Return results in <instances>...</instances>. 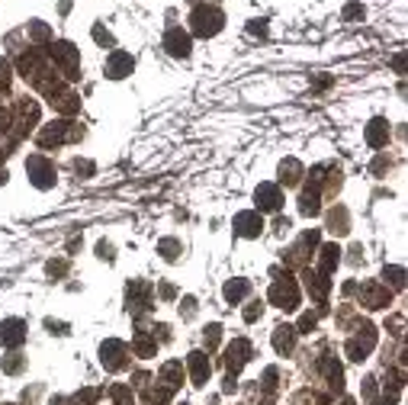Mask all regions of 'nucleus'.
<instances>
[{
  "instance_id": "obj_1",
  "label": "nucleus",
  "mask_w": 408,
  "mask_h": 405,
  "mask_svg": "<svg viewBox=\"0 0 408 405\" xmlns=\"http://www.w3.org/2000/svg\"><path fill=\"white\" fill-rule=\"evenodd\" d=\"M267 300L277 309H283V312H293V309H299V300H302V296H299V283L290 273H277V280L270 283Z\"/></svg>"
},
{
  "instance_id": "obj_2",
  "label": "nucleus",
  "mask_w": 408,
  "mask_h": 405,
  "mask_svg": "<svg viewBox=\"0 0 408 405\" xmlns=\"http://www.w3.org/2000/svg\"><path fill=\"white\" fill-rule=\"evenodd\" d=\"M222 26H225V16H222V10L209 7V4H203V7H193V13H190V29H193L200 39L219 35Z\"/></svg>"
},
{
  "instance_id": "obj_3",
  "label": "nucleus",
  "mask_w": 408,
  "mask_h": 405,
  "mask_svg": "<svg viewBox=\"0 0 408 405\" xmlns=\"http://www.w3.org/2000/svg\"><path fill=\"white\" fill-rule=\"evenodd\" d=\"M49 58L58 64V71H62L68 81H77V77H81V52H77L71 42H52Z\"/></svg>"
},
{
  "instance_id": "obj_4",
  "label": "nucleus",
  "mask_w": 408,
  "mask_h": 405,
  "mask_svg": "<svg viewBox=\"0 0 408 405\" xmlns=\"http://www.w3.org/2000/svg\"><path fill=\"white\" fill-rule=\"evenodd\" d=\"M81 139V126H74L71 119H55L49 126L39 132V145L42 148H52V145H64V142H74Z\"/></svg>"
},
{
  "instance_id": "obj_5",
  "label": "nucleus",
  "mask_w": 408,
  "mask_h": 405,
  "mask_svg": "<svg viewBox=\"0 0 408 405\" xmlns=\"http://www.w3.org/2000/svg\"><path fill=\"white\" fill-rule=\"evenodd\" d=\"M26 174H29V181H33L39 190H49V187H55L58 171H55V164H52L45 154H29V158H26Z\"/></svg>"
},
{
  "instance_id": "obj_6",
  "label": "nucleus",
  "mask_w": 408,
  "mask_h": 405,
  "mask_svg": "<svg viewBox=\"0 0 408 405\" xmlns=\"http://www.w3.org/2000/svg\"><path fill=\"white\" fill-rule=\"evenodd\" d=\"M100 363H103L110 373H119L129 367V348H125L119 338H106L103 344H100Z\"/></svg>"
},
{
  "instance_id": "obj_7",
  "label": "nucleus",
  "mask_w": 408,
  "mask_h": 405,
  "mask_svg": "<svg viewBox=\"0 0 408 405\" xmlns=\"http://www.w3.org/2000/svg\"><path fill=\"white\" fill-rule=\"evenodd\" d=\"M125 302H129L132 315L148 312L152 309V287H148L145 280H132L129 287H125Z\"/></svg>"
},
{
  "instance_id": "obj_8",
  "label": "nucleus",
  "mask_w": 408,
  "mask_h": 405,
  "mask_svg": "<svg viewBox=\"0 0 408 405\" xmlns=\"http://www.w3.org/2000/svg\"><path fill=\"white\" fill-rule=\"evenodd\" d=\"M373 348H376V329H373V325H363V329H357V335L347 341L344 350H347L351 360H363Z\"/></svg>"
},
{
  "instance_id": "obj_9",
  "label": "nucleus",
  "mask_w": 408,
  "mask_h": 405,
  "mask_svg": "<svg viewBox=\"0 0 408 405\" xmlns=\"http://www.w3.org/2000/svg\"><path fill=\"white\" fill-rule=\"evenodd\" d=\"M248 360H251V341L248 338H235V341L225 348V367H229V377H238Z\"/></svg>"
},
{
  "instance_id": "obj_10",
  "label": "nucleus",
  "mask_w": 408,
  "mask_h": 405,
  "mask_svg": "<svg viewBox=\"0 0 408 405\" xmlns=\"http://www.w3.org/2000/svg\"><path fill=\"white\" fill-rule=\"evenodd\" d=\"M360 300H363L367 309H386V306H392V290L376 283V280H370V283H363V290H360Z\"/></svg>"
},
{
  "instance_id": "obj_11",
  "label": "nucleus",
  "mask_w": 408,
  "mask_h": 405,
  "mask_svg": "<svg viewBox=\"0 0 408 405\" xmlns=\"http://www.w3.org/2000/svg\"><path fill=\"white\" fill-rule=\"evenodd\" d=\"M13 116H16V135H29V129L39 122V103L29 100V97H23L20 103H16Z\"/></svg>"
},
{
  "instance_id": "obj_12",
  "label": "nucleus",
  "mask_w": 408,
  "mask_h": 405,
  "mask_svg": "<svg viewBox=\"0 0 408 405\" xmlns=\"http://www.w3.org/2000/svg\"><path fill=\"white\" fill-rule=\"evenodd\" d=\"M254 202H257V212H280L283 193H280L277 183H261V187L254 190Z\"/></svg>"
},
{
  "instance_id": "obj_13",
  "label": "nucleus",
  "mask_w": 408,
  "mask_h": 405,
  "mask_svg": "<svg viewBox=\"0 0 408 405\" xmlns=\"http://www.w3.org/2000/svg\"><path fill=\"white\" fill-rule=\"evenodd\" d=\"M164 49H167V55H174V58H187L190 55V35L183 33V26H171L164 33Z\"/></svg>"
},
{
  "instance_id": "obj_14",
  "label": "nucleus",
  "mask_w": 408,
  "mask_h": 405,
  "mask_svg": "<svg viewBox=\"0 0 408 405\" xmlns=\"http://www.w3.org/2000/svg\"><path fill=\"white\" fill-rule=\"evenodd\" d=\"M23 341H26V321L23 319L0 321V344H4V348H20Z\"/></svg>"
},
{
  "instance_id": "obj_15",
  "label": "nucleus",
  "mask_w": 408,
  "mask_h": 405,
  "mask_svg": "<svg viewBox=\"0 0 408 405\" xmlns=\"http://www.w3.org/2000/svg\"><path fill=\"white\" fill-rule=\"evenodd\" d=\"M132 68H135V58L123 49L110 52V58H106V77H110V81H119V77L132 74Z\"/></svg>"
},
{
  "instance_id": "obj_16",
  "label": "nucleus",
  "mask_w": 408,
  "mask_h": 405,
  "mask_svg": "<svg viewBox=\"0 0 408 405\" xmlns=\"http://www.w3.org/2000/svg\"><path fill=\"white\" fill-rule=\"evenodd\" d=\"M187 370H190V380H193V386H203L209 380V373H212V363H209V354L206 350H193V354L187 357Z\"/></svg>"
},
{
  "instance_id": "obj_17",
  "label": "nucleus",
  "mask_w": 408,
  "mask_h": 405,
  "mask_svg": "<svg viewBox=\"0 0 408 405\" xmlns=\"http://www.w3.org/2000/svg\"><path fill=\"white\" fill-rule=\"evenodd\" d=\"M235 232L242 238H257L264 232V216H261V212H238V216H235Z\"/></svg>"
},
{
  "instance_id": "obj_18",
  "label": "nucleus",
  "mask_w": 408,
  "mask_h": 405,
  "mask_svg": "<svg viewBox=\"0 0 408 405\" xmlns=\"http://www.w3.org/2000/svg\"><path fill=\"white\" fill-rule=\"evenodd\" d=\"M299 212H302V216H319L322 212V187L319 183H309V187L302 190V196H299Z\"/></svg>"
},
{
  "instance_id": "obj_19",
  "label": "nucleus",
  "mask_w": 408,
  "mask_h": 405,
  "mask_svg": "<svg viewBox=\"0 0 408 405\" xmlns=\"http://www.w3.org/2000/svg\"><path fill=\"white\" fill-rule=\"evenodd\" d=\"M158 380L161 386H167V389H180V383H183V363L180 360H167L161 363V370H158Z\"/></svg>"
},
{
  "instance_id": "obj_20",
  "label": "nucleus",
  "mask_w": 408,
  "mask_h": 405,
  "mask_svg": "<svg viewBox=\"0 0 408 405\" xmlns=\"http://www.w3.org/2000/svg\"><path fill=\"white\" fill-rule=\"evenodd\" d=\"M389 142V122L382 116L370 119V126H367V145L370 148H382Z\"/></svg>"
},
{
  "instance_id": "obj_21",
  "label": "nucleus",
  "mask_w": 408,
  "mask_h": 405,
  "mask_svg": "<svg viewBox=\"0 0 408 405\" xmlns=\"http://www.w3.org/2000/svg\"><path fill=\"white\" fill-rule=\"evenodd\" d=\"M273 348H277V354H293V348H296V329L293 325H280L277 331H273Z\"/></svg>"
},
{
  "instance_id": "obj_22",
  "label": "nucleus",
  "mask_w": 408,
  "mask_h": 405,
  "mask_svg": "<svg viewBox=\"0 0 408 405\" xmlns=\"http://www.w3.org/2000/svg\"><path fill=\"white\" fill-rule=\"evenodd\" d=\"M319 370L328 377V383L334 386V389L341 392V386H344V370H341V363H338V357H322L319 360Z\"/></svg>"
},
{
  "instance_id": "obj_23",
  "label": "nucleus",
  "mask_w": 408,
  "mask_h": 405,
  "mask_svg": "<svg viewBox=\"0 0 408 405\" xmlns=\"http://www.w3.org/2000/svg\"><path fill=\"white\" fill-rule=\"evenodd\" d=\"M248 293H251V283H248V280H244V277L229 280V283H225V290H222V296H225V302H232V306H235V302H242Z\"/></svg>"
},
{
  "instance_id": "obj_24",
  "label": "nucleus",
  "mask_w": 408,
  "mask_h": 405,
  "mask_svg": "<svg viewBox=\"0 0 408 405\" xmlns=\"http://www.w3.org/2000/svg\"><path fill=\"white\" fill-rule=\"evenodd\" d=\"M338 264H341V248L338 245H322V251H319V273H328V277H332Z\"/></svg>"
},
{
  "instance_id": "obj_25",
  "label": "nucleus",
  "mask_w": 408,
  "mask_h": 405,
  "mask_svg": "<svg viewBox=\"0 0 408 405\" xmlns=\"http://www.w3.org/2000/svg\"><path fill=\"white\" fill-rule=\"evenodd\" d=\"M305 280H309V293L312 296H315V300H325V296H328V290H332V280H328V273H319V270H315V273H305Z\"/></svg>"
},
{
  "instance_id": "obj_26",
  "label": "nucleus",
  "mask_w": 408,
  "mask_h": 405,
  "mask_svg": "<svg viewBox=\"0 0 408 405\" xmlns=\"http://www.w3.org/2000/svg\"><path fill=\"white\" fill-rule=\"evenodd\" d=\"M280 181H283L286 187H296V183L302 181V164H299L296 158H286L283 164H280Z\"/></svg>"
},
{
  "instance_id": "obj_27",
  "label": "nucleus",
  "mask_w": 408,
  "mask_h": 405,
  "mask_svg": "<svg viewBox=\"0 0 408 405\" xmlns=\"http://www.w3.org/2000/svg\"><path fill=\"white\" fill-rule=\"evenodd\" d=\"M52 106H55L58 113H62V116H74L77 110H81V97H74V93H58L55 100H52Z\"/></svg>"
},
{
  "instance_id": "obj_28",
  "label": "nucleus",
  "mask_w": 408,
  "mask_h": 405,
  "mask_svg": "<svg viewBox=\"0 0 408 405\" xmlns=\"http://www.w3.org/2000/svg\"><path fill=\"white\" fill-rule=\"evenodd\" d=\"M132 348H135V354H139V357H154V350H158V338H152L148 331H139Z\"/></svg>"
},
{
  "instance_id": "obj_29",
  "label": "nucleus",
  "mask_w": 408,
  "mask_h": 405,
  "mask_svg": "<svg viewBox=\"0 0 408 405\" xmlns=\"http://www.w3.org/2000/svg\"><path fill=\"white\" fill-rule=\"evenodd\" d=\"M174 392L167 389V386H152V389H145V402L148 405H167L171 402Z\"/></svg>"
},
{
  "instance_id": "obj_30",
  "label": "nucleus",
  "mask_w": 408,
  "mask_h": 405,
  "mask_svg": "<svg viewBox=\"0 0 408 405\" xmlns=\"http://www.w3.org/2000/svg\"><path fill=\"white\" fill-rule=\"evenodd\" d=\"M110 399H113L116 405H135V396H132V389H129V386H123V383L110 386Z\"/></svg>"
},
{
  "instance_id": "obj_31",
  "label": "nucleus",
  "mask_w": 408,
  "mask_h": 405,
  "mask_svg": "<svg viewBox=\"0 0 408 405\" xmlns=\"http://www.w3.org/2000/svg\"><path fill=\"white\" fill-rule=\"evenodd\" d=\"M158 254H161L164 261H177L180 241H177V238H161V241H158Z\"/></svg>"
},
{
  "instance_id": "obj_32",
  "label": "nucleus",
  "mask_w": 408,
  "mask_h": 405,
  "mask_svg": "<svg viewBox=\"0 0 408 405\" xmlns=\"http://www.w3.org/2000/svg\"><path fill=\"white\" fill-rule=\"evenodd\" d=\"M97 399H100V389H81L68 399V405H97Z\"/></svg>"
},
{
  "instance_id": "obj_33",
  "label": "nucleus",
  "mask_w": 408,
  "mask_h": 405,
  "mask_svg": "<svg viewBox=\"0 0 408 405\" xmlns=\"http://www.w3.org/2000/svg\"><path fill=\"white\" fill-rule=\"evenodd\" d=\"M203 341H206V348L212 350L215 344L222 341V325H206V329H203Z\"/></svg>"
},
{
  "instance_id": "obj_34",
  "label": "nucleus",
  "mask_w": 408,
  "mask_h": 405,
  "mask_svg": "<svg viewBox=\"0 0 408 405\" xmlns=\"http://www.w3.org/2000/svg\"><path fill=\"white\" fill-rule=\"evenodd\" d=\"M382 277H386L395 290L405 287V270H402V267H386V270H382Z\"/></svg>"
},
{
  "instance_id": "obj_35",
  "label": "nucleus",
  "mask_w": 408,
  "mask_h": 405,
  "mask_svg": "<svg viewBox=\"0 0 408 405\" xmlns=\"http://www.w3.org/2000/svg\"><path fill=\"white\" fill-rule=\"evenodd\" d=\"M94 42H97V45H103V49H106V45H110V49H113V45H116V39H113V33H110V29H103V26H100V23H97V26H94Z\"/></svg>"
},
{
  "instance_id": "obj_36",
  "label": "nucleus",
  "mask_w": 408,
  "mask_h": 405,
  "mask_svg": "<svg viewBox=\"0 0 408 405\" xmlns=\"http://www.w3.org/2000/svg\"><path fill=\"white\" fill-rule=\"evenodd\" d=\"M29 33H33V39H39V42H42V39H49V35H52V29L45 26L42 20H33V23H29Z\"/></svg>"
},
{
  "instance_id": "obj_37",
  "label": "nucleus",
  "mask_w": 408,
  "mask_h": 405,
  "mask_svg": "<svg viewBox=\"0 0 408 405\" xmlns=\"http://www.w3.org/2000/svg\"><path fill=\"white\" fill-rule=\"evenodd\" d=\"M332 232H338V235H344V232H347V212L344 210L332 212Z\"/></svg>"
},
{
  "instance_id": "obj_38",
  "label": "nucleus",
  "mask_w": 408,
  "mask_h": 405,
  "mask_svg": "<svg viewBox=\"0 0 408 405\" xmlns=\"http://www.w3.org/2000/svg\"><path fill=\"white\" fill-rule=\"evenodd\" d=\"M315 325H319V319H315V315H312V312H305L302 319H299V329H296V335H309V331L315 329Z\"/></svg>"
},
{
  "instance_id": "obj_39",
  "label": "nucleus",
  "mask_w": 408,
  "mask_h": 405,
  "mask_svg": "<svg viewBox=\"0 0 408 405\" xmlns=\"http://www.w3.org/2000/svg\"><path fill=\"white\" fill-rule=\"evenodd\" d=\"M277 377H280L277 367H267V370H264V389H267V392L277 389Z\"/></svg>"
},
{
  "instance_id": "obj_40",
  "label": "nucleus",
  "mask_w": 408,
  "mask_h": 405,
  "mask_svg": "<svg viewBox=\"0 0 408 405\" xmlns=\"http://www.w3.org/2000/svg\"><path fill=\"white\" fill-rule=\"evenodd\" d=\"M367 13V10H363V4H347L344 7V20L351 23V20H357V16H363Z\"/></svg>"
},
{
  "instance_id": "obj_41",
  "label": "nucleus",
  "mask_w": 408,
  "mask_h": 405,
  "mask_svg": "<svg viewBox=\"0 0 408 405\" xmlns=\"http://www.w3.org/2000/svg\"><path fill=\"white\" fill-rule=\"evenodd\" d=\"M23 370V357L13 354L10 360H4V373H20Z\"/></svg>"
},
{
  "instance_id": "obj_42",
  "label": "nucleus",
  "mask_w": 408,
  "mask_h": 405,
  "mask_svg": "<svg viewBox=\"0 0 408 405\" xmlns=\"http://www.w3.org/2000/svg\"><path fill=\"white\" fill-rule=\"evenodd\" d=\"M13 129V110H0V132Z\"/></svg>"
},
{
  "instance_id": "obj_43",
  "label": "nucleus",
  "mask_w": 408,
  "mask_h": 405,
  "mask_svg": "<svg viewBox=\"0 0 408 405\" xmlns=\"http://www.w3.org/2000/svg\"><path fill=\"white\" fill-rule=\"evenodd\" d=\"M0 91H10V64L0 58Z\"/></svg>"
},
{
  "instance_id": "obj_44",
  "label": "nucleus",
  "mask_w": 408,
  "mask_h": 405,
  "mask_svg": "<svg viewBox=\"0 0 408 405\" xmlns=\"http://www.w3.org/2000/svg\"><path fill=\"white\" fill-rule=\"evenodd\" d=\"M261 312H264L261 302H251V306L244 309V321H257V319H261Z\"/></svg>"
},
{
  "instance_id": "obj_45",
  "label": "nucleus",
  "mask_w": 408,
  "mask_h": 405,
  "mask_svg": "<svg viewBox=\"0 0 408 405\" xmlns=\"http://www.w3.org/2000/svg\"><path fill=\"white\" fill-rule=\"evenodd\" d=\"M193 312H196V300H193V296H187L183 306H180V315H183V319H193Z\"/></svg>"
},
{
  "instance_id": "obj_46",
  "label": "nucleus",
  "mask_w": 408,
  "mask_h": 405,
  "mask_svg": "<svg viewBox=\"0 0 408 405\" xmlns=\"http://www.w3.org/2000/svg\"><path fill=\"white\" fill-rule=\"evenodd\" d=\"M45 329H52V335H68V325H62V321H45Z\"/></svg>"
},
{
  "instance_id": "obj_47",
  "label": "nucleus",
  "mask_w": 408,
  "mask_h": 405,
  "mask_svg": "<svg viewBox=\"0 0 408 405\" xmlns=\"http://www.w3.org/2000/svg\"><path fill=\"white\" fill-rule=\"evenodd\" d=\"M97 254H100L103 261H113V245H110V241H100V245H97Z\"/></svg>"
},
{
  "instance_id": "obj_48",
  "label": "nucleus",
  "mask_w": 408,
  "mask_h": 405,
  "mask_svg": "<svg viewBox=\"0 0 408 405\" xmlns=\"http://www.w3.org/2000/svg\"><path fill=\"white\" fill-rule=\"evenodd\" d=\"M64 270H68V264H64V261H52V264H49V273H52V277H62Z\"/></svg>"
},
{
  "instance_id": "obj_49",
  "label": "nucleus",
  "mask_w": 408,
  "mask_h": 405,
  "mask_svg": "<svg viewBox=\"0 0 408 405\" xmlns=\"http://www.w3.org/2000/svg\"><path fill=\"white\" fill-rule=\"evenodd\" d=\"M74 171H77V174H94V164H90V161H81V158H77V161H74Z\"/></svg>"
},
{
  "instance_id": "obj_50",
  "label": "nucleus",
  "mask_w": 408,
  "mask_h": 405,
  "mask_svg": "<svg viewBox=\"0 0 408 405\" xmlns=\"http://www.w3.org/2000/svg\"><path fill=\"white\" fill-rule=\"evenodd\" d=\"M174 293H177V290H174L171 283H164V287H161V296H164V300H174Z\"/></svg>"
},
{
  "instance_id": "obj_51",
  "label": "nucleus",
  "mask_w": 408,
  "mask_h": 405,
  "mask_svg": "<svg viewBox=\"0 0 408 405\" xmlns=\"http://www.w3.org/2000/svg\"><path fill=\"white\" fill-rule=\"evenodd\" d=\"M395 71H399V74L405 71V55H395Z\"/></svg>"
},
{
  "instance_id": "obj_52",
  "label": "nucleus",
  "mask_w": 408,
  "mask_h": 405,
  "mask_svg": "<svg viewBox=\"0 0 408 405\" xmlns=\"http://www.w3.org/2000/svg\"><path fill=\"white\" fill-rule=\"evenodd\" d=\"M380 405H395V399H392V396H386V399H382Z\"/></svg>"
},
{
  "instance_id": "obj_53",
  "label": "nucleus",
  "mask_w": 408,
  "mask_h": 405,
  "mask_svg": "<svg viewBox=\"0 0 408 405\" xmlns=\"http://www.w3.org/2000/svg\"><path fill=\"white\" fill-rule=\"evenodd\" d=\"M0 183H7V171H0Z\"/></svg>"
},
{
  "instance_id": "obj_54",
  "label": "nucleus",
  "mask_w": 408,
  "mask_h": 405,
  "mask_svg": "<svg viewBox=\"0 0 408 405\" xmlns=\"http://www.w3.org/2000/svg\"><path fill=\"white\" fill-rule=\"evenodd\" d=\"M4 154H7V152H4V148H0V161H4Z\"/></svg>"
},
{
  "instance_id": "obj_55",
  "label": "nucleus",
  "mask_w": 408,
  "mask_h": 405,
  "mask_svg": "<svg viewBox=\"0 0 408 405\" xmlns=\"http://www.w3.org/2000/svg\"><path fill=\"white\" fill-rule=\"evenodd\" d=\"M264 405H273V402H270V399H267V402H264Z\"/></svg>"
},
{
  "instance_id": "obj_56",
  "label": "nucleus",
  "mask_w": 408,
  "mask_h": 405,
  "mask_svg": "<svg viewBox=\"0 0 408 405\" xmlns=\"http://www.w3.org/2000/svg\"><path fill=\"white\" fill-rule=\"evenodd\" d=\"M180 405H187V402H180Z\"/></svg>"
}]
</instances>
